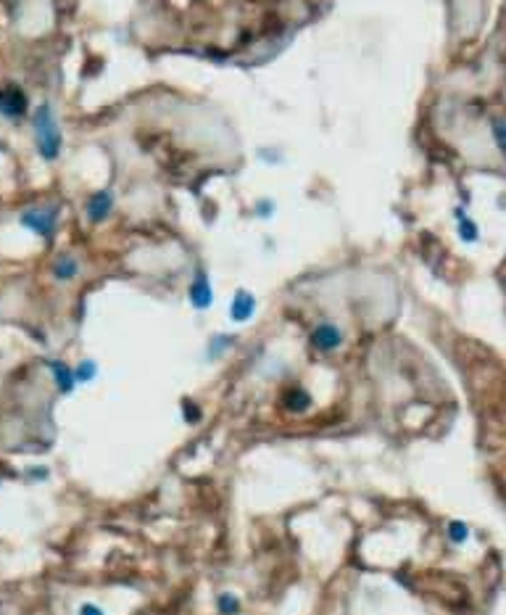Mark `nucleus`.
I'll list each match as a JSON object with an SVG mask.
<instances>
[{
    "instance_id": "nucleus-1",
    "label": "nucleus",
    "mask_w": 506,
    "mask_h": 615,
    "mask_svg": "<svg viewBox=\"0 0 506 615\" xmlns=\"http://www.w3.org/2000/svg\"><path fill=\"white\" fill-rule=\"evenodd\" d=\"M32 132H35V148L43 161H55L64 151V132L55 119L50 103H40L32 111Z\"/></svg>"
},
{
    "instance_id": "nucleus-2",
    "label": "nucleus",
    "mask_w": 506,
    "mask_h": 615,
    "mask_svg": "<svg viewBox=\"0 0 506 615\" xmlns=\"http://www.w3.org/2000/svg\"><path fill=\"white\" fill-rule=\"evenodd\" d=\"M18 222L21 227L32 230L40 238H53L55 227H58V206H32V209H24L18 214Z\"/></svg>"
},
{
    "instance_id": "nucleus-3",
    "label": "nucleus",
    "mask_w": 506,
    "mask_h": 615,
    "mask_svg": "<svg viewBox=\"0 0 506 615\" xmlns=\"http://www.w3.org/2000/svg\"><path fill=\"white\" fill-rule=\"evenodd\" d=\"M29 114V98L16 82H9L0 87V116L11 121L24 119Z\"/></svg>"
},
{
    "instance_id": "nucleus-4",
    "label": "nucleus",
    "mask_w": 506,
    "mask_h": 615,
    "mask_svg": "<svg viewBox=\"0 0 506 615\" xmlns=\"http://www.w3.org/2000/svg\"><path fill=\"white\" fill-rule=\"evenodd\" d=\"M309 344H312V349H317L319 354H332V352H338V349L346 344V336H343L341 325H335V322H319V325L312 330Z\"/></svg>"
},
{
    "instance_id": "nucleus-5",
    "label": "nucleus",
    "mask_w": 506,
    "mask_h": 615,
    "mask_svg": "<svg viewBox=\"0 0 506 615\" xmlns=\"http://www.w3.org/2000/svg\"><path fill=\"white\" fill-rule=\"evenodd\" d=\"M114 204H116L114 190H111V187H101V190H95V193L87 198V204H84V214H87V219H90L92 224H101L111 217Z\"/></svg>"
},
{
    "instance_id": "nucleus-6",
    "label": "nucleus",
    "mask_w": 506,
    "mask_h": 615,
    "mask_svg": "<svg viewBox=\"0 0 506 615\" xmlns=\"http://www.w3.org/2000/svg\"><path fill=\"white\" fill-rule=\"evenodd\" d=\"M187 298H190V304L193 309L198 312H206V309H211L214 304V288H211V280L203 270H195V278L190 283V288H187Z\"/></svg>"
},
{
    "instance_id": "nucleus-7",
    "label": "nucleus",
    "mask_w": 506,
    "mask_h": 615,
    "mask_svg": "<svg viewBox=\"0 0 506 615\" xmlns=\"http://www.w3.org/2000/svg\"><path fill=\"white\" fill-rule=\"evenodd\" d=\"M256 307H258L256 296H253L251 290H246V288L235 290L232 304H230L232 322H248V320H253V315H256Z\"/></svg>"
},
{
    "instance_id": "nucleus-8",
    "label": "nucleus",
    "mask_w": 506,
    "mask_h": 615,
    "mask_svg": "<svg viewBox=\"0 0 506 615\" xmlns=\"http://www.w3.org/2000/svg\"><path fill=\"white\" fill-rule=\"evenodd\" d=\"M312 393L306 391V388H301V386H293V388H287L285 393H282V407H285L290 415H304V412L312 410Z\"/></svg>"
},
{
    "instance_id": "nucleus-9",
    "label": "nucleus",
    "mask_w": 506,
    "mask_h": 615,
    "mask_svg": "<svg viewBox=\"0 0 506 615\" xmlns=\"http://www.w3.org/2000/svg\"><path fill=\"white\" fill-rule=\"evenodd\" d=\"M48 370L53 375L55 381V388L61 393H72L74 386H77V378H74V367H69L66 362L61 359H48Z\"/></svg>"
},
{
    "instance_id": "nucleus-10",
    "label": "nucleus",
    "mask_w": 506,
    "mask_h": 615,
    "mask_svg": "<svg viewBox=\"0 0 506 615\" xmlns=\"http://www.w3.org/2000/svg\"><path fill=\"white\" fill-rule=\"evenodd\" d=\"M79 272H82V264H79V259L72 256V254H61V256L53 261V278L58 280V283H69V280H74Z\"/></svg>"
},
{
    "instance_id": "nucleus-11",
    "label": "nucleus",
    "mask_w": 506,
    "mask_h": 615,
    "mask_svg": "<svg viewBox=\"0 0 506 615\" xmlns=\"http://www.w3.org/2000/svg\"><path fill=\"white\" fill-rule=\"evenodd\" d=\"M453 217H456V222H459V238L464 243H478L480 241V227L475 219H470L467 217V212H464V206H456L453 209Z\"/></svg>"
},
{
    "instance_id": "nucleus-12",
    "label": "nucleus",
    "mask_w": 506,
    "mask_h": 615,
    "mask_svg": "<svg viewBox=\"0 0 506 615\" xmlns=\"http://www.w3.org/2000/svg\"><path fill=\"white\" fill-rule=\"evenodd\" d=\"M232 344H235V336H214L211 341H209L206 354H209V359H219L227 349H232Z\"/></svg>"
},
{
    "instance_id": "nucleus-13",
    "label": "nucleus",
    "mask_w": 506,
    "mask_h": 615,
    "mask_svg": "<svg viewBox=\"0 0 506 615\" xmlns=\"http://www.w3.org/2000/svg\"><path fill=\"white\" fill-rule=\"evenodd\" d=\"M95 375H98V364L92 362V359H82V362L74 367L77 383H90V381H95Z\"/></svg>"
},
{
    "instance_id": "nucleus-14",
    "label": "nucleus",
    "mask_w": 506,
    "mask_h": 615,
    "mask_svg": "<svg viewBox=\"0 0 506 615\" xmlns=\"http://www.w3.org/2000/svg\"><path fill=\"white\" fill-rule=\"evenodd\" d=\"M216 607H219L221 615H238L240 613V599L232 592H221L219 599H216Z\"/></svg>"
},
{
    "instance_id": "nucleus-15",
    "label": "nucleus",
    "mask_w": 506,
    "mask_h": 615,
    "mask_svg": "<svg viewBox=\"0 0 506 615\" xmlns=\"http://www.w3.org/2000/svg\"><path fill=\"white\" fill-rule=\"evenodd\" d=\"M446 533H449V541H453V544H464V541L470 539V526L461 523V521H451L449 523V528H446Z\"/></svg>"
},
{
    "instance_id": "nucleus-16",
    "label": "nucleus",
    "mask_w": 506,
    "mask_h": 615,
    "mask_svg": "<svg viewBox=\"0 0 506 615\" xmlns=\"http://www.w3.org/2000/svg\"><path fill=\"white\" fill-rule=\"evenodd\" d=\"M490 135H493L496 148L506 156V121L504 119H493V121H490Z\"/></svg>"
},
{
    "instance_id": "nucleus-17",
    "label": "nucleus",
    "mask_w": 506,
    "mask_h": 615,
    "mask_svg": "<svg viewBox=\"0 0 506 615\" xmlns=\"http://www.w3.org/2000/svg\"><path fill=\"white\" fill-rule=\"evenodd\" d=\"M182 415L187 423H198V420H201V407H195L190 399H185L182 401Z\"/></svg>"
},
{
    "instance_id": "nucleus-18",
    "label": "nucleus",
    "mask_w": 506,
    "mask_h": 615,
    "mask_svg": "<svg viewBox=\"0 0 506 615\" xmlns=\"http://www.w3.org/2000/svg\"><path fill=\"white\" fill-rule=\"evenodd\" d=\"M272 212H275V201H258L256 204L258 217H272Z\"/></svg>"
},
{
    "instance_id": "nucleus-19",
    "label": "nucleus",
    "mask_w": 506,
    "mask_h": 615,
    "mask_svg": "<svg viewBox=\"0 0 506 615\" xmlns=\"http://www.w3.org/2000/svg\"><path fill=\"white\" fill-rule=\"evenodd\" d=\"M79 615H106L98 605H92V602H84L82 607H79Z\"/></svg>"
}]
</instances>
